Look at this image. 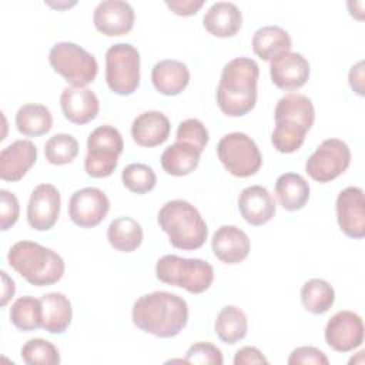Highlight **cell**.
Wrapping results in <instances>:
<instances>
[{
  "label": "cell",
  "instance_id": "cell-1",
  "mask_svg": "<svg viewBox=\"0 0 365 365\" xmlns=\"http://www.w3.org/2000/svg\"><path fill=\"white\" fill-rule=\"evenodd\" d=\"M131 317L138 329L158 338H173L188 322V305L177 294L154 291L134 302Z\"/></svg>",
  "mask_w": 365,
  "mask_h": 365
},
{
  "label": "cell",
  "instance_id": "cell-2",
  "mask_svg": "<svg viewBox=\"0 0 365 365\" xmlns=\"http://www.w3.org/2000/svg\"><path fill=\"white\" fill-rule=\"evenodd\" d=\"M259 67L250 57L230 60L221 73L217 87V104L228 117L248 114L257 103Z\"/></svg>",
  "mask_w": 365,
  "mask_h": 365
},
{
  "label": "cell",
  "instance_id": "cell-3",
  "mask_svg": "<svg viewBox=\"0 0 365 365\" xmlns=\"http://www.w3.org/2000/svg\"><path fill=\"white\" fill-rule=\"evenodd\" d=\"M160 228L168 235L173 247L184 251L204 245L208 228L200 211L185 200L167 201L158 211Z\"/></svg>",
  "mask_w": 365,
  "mask_h": 365
},
{
  "label": "cell",
  "instance_id": "cell-4",
  "mask_svg": "<svg viewBox=\"0 0 365 365\" xmlns=\"http://www.w3.org/2000/svg\"><path fill=\"white\" fill-rule=\"evenodd\" d=\"M9 265L29 284L46 287L64 275V261L53 250L33 241H19L9 250Z\"/></svg>",
  "mask_w": 365,
  "mask_h": 365
},
{
  "label": "cell",
  "instance_id": "cell-5",
  "mask_svg": "<svg viewBox=\"0 0 365 365\" xmlns=\"http://www.w3.org/2000/svg\"><path fill=\"white\" fill-rule=\"evenodd\" d=\"M157 278L168 285L180 287L191 294L207 291L214 281V268L200 258H182L167 254L157 261Z\"/></svg>",
  "mask_w": 365,
  "mask_h": 365
},
{
  "label": "cell",
  "instance_id": "cell-6",
  "mask_svg": "<svg viewBox=\"0 0 365 365\" xmlns=\"http://www.w3.org/2000/svg\"><path fill=\"white\" fill-rule=\"evenodd\" d=\"M124 150L121 133L113 125L94 128L87 138L84 170L93 178H104L114 173L118 157Z\"/></svg>",
  "mask_w": 365,
  "mask_h": 365
},
{
  "label": "cell",
  "instance_id": "cell-7",
  "mask_svg": "<svg viewBox=\"0 0 365 365\" xmlns=\"http://www.w3.org/2000/svg\"><path fill=\"white\" fill-rule=\"evenodd\" d=\"M48 61L53 70L73 87H86L98 73L96 57L71 41L54 44L48 53Z\"/></svg>",
  "mask_w": 365,
  "mask_h": 365
},
{
  "label": "cell",
  "instance_id": "cell-8",
  "mask_svg": "<svg viewBox=\"0 0 365 365\" xmlns=\"http://www.w3.org/2000/svg\"><path fill=\"white\" fill-rule=\"evenodd\" d=\"M106 81L120 96L133 94L140 86V53L128 43L113 44L106 53Z\"/></svg>",
  "mask_w": 365,
  "mask_h": 365
},
{
  "label": "cell",
  "instance_id": "cell-9",
  "mask_svg": "<svg viewBox=\"0 0 365 365\" xmlns=\"http://www.w3.org/2000/svg\"><path fill=\"white\" fill-rule=\"evenodd\" d=\"M217 154L225 170L240 178L257 174L262 164V155L255 141L240 131L225 134L217 144Z\"/></svg>",
  "mask_w": 365,
  "mask_h": 365
},
{
  "label": "cell",
  "instance_id": "cell-10",
  "mask_svg": "<svg viewBox=\"0 0 365 365\" xmlns=\"http://www.w3.org/2000/svg\"><path fill=\"white\" fill-rule=\"evenodd\" d=\"M351 164V150L339 138L324 140L305 163L307 174L318 182H329Z\"/></svg>",
  "mask_w": 365,
  "mask_h": 365
},
{
  "label": "cell",
  "instance_id": "cell-11",
  "mask_svg": "<svg viewBox=\"0 0 365 365\" xmlns=\"http://www.w3.org/2000/svg\"><path fill=\"white\" fill-rule=\"evenodd\" d=\"M110 210L108 197L96 187L77 190L68 202V215L80 228H93L98 225Z\"/></svg>",
  "mask_w": 365,
  "mask_h": 365
},
{
  "label": "cell",
  "instance_id": "cell-12",
  "mask_svg": "<svg viewBox=\"0 0 365 365\" xmlns=\"http://www.w3.org/2000/svg\"><path fill=\"white\" fill-rule=\"evenodd\" d=\"M325 342L336 352H349L364 342L362 318L352 311H338L325 327Z\"/></svg>",
  "mask_w": 365,
  "mask_h": 365
},
{
  "label": "cell",
  "instance_id": "cell-13",
  "mask_svg": "<svg viewBox=\"0 0 365 365\" xmlns=\"http://www.w3.org/2000/svg\"><path fill=\"white\" fill-rule=\"evenodd\" d=\"M336 220L341 231L354 240L365 237V198L359 187H346L336 197Z\"/></svg>",
  "mask_w": 365,
  "mask_h": 365
},
{
  "label": "cell",
  "instance_id": "cell-14",
  "mask_svg": "<svg viewBox=\"0 0 365 365\" xmlns=\"http://www.w3.org/2000/svg\"><path fill=\"white\" fill-rule=\"evenodd\" d=\"M61 198L58 190L53 184L37 185L30 195L27 204V221L37 231H48L54 227L60 215Z\"/></svg>",
  "mask_w": 365,
  "mask_h": 365
},
{
  "label": "cell",
  "instance_id": "cell-15",
  "mask_svg": "<svg viewBox=\"0 0 365 365\" xmlns=\"http://www.w3.org/2000/svg\"><path fill=\"white\" fill-rule=\"evenodd\" d=\"M134 19V9L130 3L123 0L100 1L93 14L94 27L108 37L123 36L131 31Z\"/></svg>",
  "mask_w": 365,
  "mask_h": 365
},
{
  "label": "cell",
  "instance_id": "cell-16",
  "mask_svg": "<svg viewBox=\"0 0 365 365\" xmlns=\"http://www.w3.org/2000/svg\"><path fill=\"white\" fill-rule=\"evenodd\" d=\"M269 74L278 88L297 90L309 78V63L299 53L285 51L269 61Z\"/></svg>",
  "mask_w": 365,
  "mask_h": 365
},
{
  "label": "cell",
  "instance_id": "cell-17",
  "mask_svg": "<svg viewBox=\"0 0 365 365\" xmlns=\"http://www.w3.org/2000/svg\"><path fill=\"white\" fill-rule=\"evenodd\" d=\"M274 118L275 124L301 128L308 133L315 120V108L311 98L291 91L278 100Z\"/></svg>",
  "mask_w": 365,
  "mask_h": 365
},
{
  "label": "cell",
  "instance_id": "cell-18",
  "mask_svg": "<svg viewBox=\"0 0 365 365\" xmlns=\"http://www.w3.org/2000/svg\"><path fill=\"white\" fill-rule=\"evenodd\" d=\"M60 106L64 117L80 125L94 120L100 111L98 97L87 87H66L60 96Z\"/></svg>",
  "mask_w": 365,
  "mask_h": 365
},
{
  "label": "cell",
  "instance_id": "cell-19",
  "mask_svg": "<svg viewBox=\"0 0 365 365\" xmlns=\"http://www.w3.org/2000/svg\"><path fill=\"white\" fill-rule=\"evenodd\" d=\"M211 248L214 255L224 264H240L250 254V238L248 235L235 225L220 227L212 238Z\"/></svg>",
  "mask_w": 365,
  "mask_h": 365
},
{
  "label": "cell",
  "instance_id": "cell-20",
  "mask_svg": "<svg viewBox=\"0 0 365 365\" xmlns=\"http://www.w3.org/2000/svg\"><path fill=\"white\" fill-rule=\"evenodd\" d=\"M37 148L30 140H16L0 153V178L19 181L34 165Z\"/></svg>",
  "mask_w": 365,
  "mask_h": 365
},
{
  "label": "cell",
  "instance_id": "cell-21",
  "mask_svg": "<svg viewBox=\"0 0 365 365\" xmlns=\"http://www.w3.org/2000/svg\"><path fill=\"white\" fill-rule=\"evenodd\" d=\"M241 217L251 225H262L275 215L277 205L272 194L262 185H250L238 197Z\"/></svg>",
  "mask_w": 365,
  "mask_h": 365
},
{
  "label": "cell",
  "instance_id": "cell-22",
  "mask_svg": "<svg viewBox=\"0 0 365 365\" xmlns=\"http://www.w3.org/2000/svg\"><path fill=\"white\" fill-rule=\"evenodd\" d=\"M171 131L170 120L161 111H144L131 124V137L141 147H157L167 141Z\"/></svg>",
  "mask_w": 365,
  "mask_h": 365
},
{
  "label": "cell",
  "instance_id": "cell-23",
  "mask_svg": "<svg viewBox=\"0 0 365 365\" xmlns=\"http://www.w3.org/2000/svg\"><path fill=\"white\" fill-rule=\"evenodd\" d=\"M151 81L163 96H177L190 83L188 67L178 60H161L151 70Z\"/></svg>",
  "mask_w": 365,
  "mask_h": 365
},
{
  "label": "cell",
  "instance_id": "cell-24",
  "mask_svg": "<svg viewBox=\"0 0 365 365\" xmlns=\"http://www.w3.org/2000/svg\"><path fill=\"white\" fill-rule=\"evenodd\" d=\"M202 24L215 37H232L242 26V14L234 3L217 1L205 11Z\"/></svg>",
  "mask_w": 365,
  "mask_h": 365
},
{
  "label": "cell",
  "instance_id": "cell-25",
  "mask_svg": "<svg viewBox=\"0 0 365 365\" xmlns=\"http://www.w3.org/2000/svg\"><path fill=\"white\" fill-rule=\"evenodd\" d=\"M43 329L50 334H63L73 318L70 299L61 292H48L41 298Z\"/></svg>",
  "mask_w": 365,
  "mask_h": 365
},
{
  "label": "cell",
  "instance_id": "cell-26",
  "mask_svg": "<svg viewBox=\"0 0 365 365\" xmlns=\"http://www.w3.org/2000/svg\"><path fill=\"white\" fill-rule=\"evenodd\" d=\"M275 194L284 210L298 211L309 200V184L297 173H284L275 181Z\"/></svg>",
  "mask_w": 365,
  "mask_h": 365
},
{
  "label": "cell",
  "instance_id": "cell-27",
  "mask_svg": "<svg viewBox=\"0 0 365 365\" xmlns=\"http://www.w3.org/2000/svg\"><path fill=\"white\" fill-rule=\"evenodd\" d=\"M292 41L289 34L279 26H264L254 33L252 50L265 61H271L281 53L291 51Z\"/></svg>",
  "mask_w": 365,
  "mask_h": 365
},
{
  "label": "cell",
  "instance_id": "cell-28",
  "mask_svg": "<svg viewBox=\"0 0 365 365\" xmlns=\"http://www.w3.org/2000/svg\"><path fill=\"white\" fill-rule=\"evenodd\" d=\"M200 155L201 153L192 145L175 141L163 151L161 167L170 175H188L198 167Z\"/></svg>",
  "mask_w": 365,
  "mask_h": 365
},
{
  "label": "cell",
  "instance_id": "cell-29",
  "mask_svg": "<svg viewBox=\"0 0 365 365\" xmlns=\"http://www.w3.org/2000/svg\"><path fill=\"white\" fill-rule=\"evenodd\" d=\"M16 127L23 135L40 137L51 130L53 115L46 106L29 103L17 110Z\"/></svg>",
  "mask_w": 365,
  "mask_h": 365
},
{
  "label": "cell",
  "instance_id": "cell-30",
  "mask_svg": "<svg viewBox=\"0 0 365 365\" xmlns=\"http://www.w3.org/2000/svg\"><path fill=\"white\" fill-rule=\"evenodd\" d=\"M110 245L120 252H133L143 242V228L131 217H118L113 220L107 230Z\"/></svg>",
  "mask_w": 365,
  "mask_h": 365
},
{
  "label": "cell",
  "instance_id": "cell-31",
  "mask_svg": "<svg viewBox=\"0 0 365 365\" xmlns=\"http://www.w3.org/2000/svg\"><path fill=\"white\" fill-rule=\"evenodd\" d=\"M214 331L224 344H237L247 335V315L238 307L227 305L218 312L214 324Z\"/></svg>",
  "mask_w": 365,
  "mask_h": 365
},
{
  "label": "cell",
  "instance_id": "cell-32",
  "mask_svg": "<svg viewBox=\"0 0 365 365\" xmlns=\"http://www.w3.org/2000/svg\"><path fill=\"white\" fill-rule=\"evenodd\" d=\"M335 301L332 285L322 278L308 279L301 288V302L304 308L315 315L325 314L331 309Z\"/></svg>",
  "mask_w": 365,
  "mask_h": 365
},
{
  "label": "cell",
  "instance_id": "cell-33",
  "mask_svg": "<svg viewBox=\"0 0 365 365\" xmlns=\"http://www.w3.org/2000/svg\"><path fill=\"white\" fill-rule=\"evenodd\" d=\"M10 321L20 331H34L43 328L41 301L26 295L17 298L10 308Z\"/></svg>",
  "mask_w": 365,
  "mask_h": 365
},
{
  "label": "cell",
  "instance_id": "cell-34",
  "mask_svg": "<svg viewBox=\"0 0 365 365\" xmlns=\"http://www.w3.org/2000/svg\"><path fill=\"white\" fill-rule=\"evenodd\" d=\"M78 154V143L70 134H54L44 144V157L53 165L70 164Z\"/></svg>",
  "mask_w": 365,
  "mask_h": 365
},
{
  "label": "cell",
  "instance_id": "cell-35",
  "mask_svg": "<svg viewBox=\"0 0 365 365\" xmlns=\"http://www.w3.org/2000/svg\"><path fill=\"white\" fill-rule=\"evenodd\" d=\"M23 362L27 365H57L60 354L54 344L43 338L29 339L20 351Z\"/></svg>",
  "mask_w": 365,
  "mask_h": 365
},
{
  "label": "cell",
  "instance_id": "cell-36",
  "mask_svg": "<svg viewBox=\"0 0 365 365\" xmlns=\"http://www.w3.org/2000/svg\"><path fill=\"white\" fill-rule=\"evenodd\" d=\"M121 180L124 187L135 194H147L154 190L157 184V177L153 168L141 163L128 164L121 173Z\"/></svg>",
  "mask_w": 365,
  "mask_h": 365
},
{
  "label": "cell",
  "instance_id": "cell-37",
  "mask_svg": "<svg viewBox=\"0 0 365 365\" xmlns=\"http://www.w3.org/2000/svg\"><path fill=\"white\" fill-rule=\"evenodd\" d=\"M175 138H177V141L190 144L194 148H197L200 153H202V150L208 144L210 135H208V130L202 121H200L197 118H187L180 123V125L177 128Z\"/></svg>",
  "mask_w": 365,
  "mask_h": 365
},
{
  "label": "cell",
  "instance_id": "cell-38",
  "mask_svg": "<svg viewBox=\"0 0 365 365\" xmlns=\"http://www.w3.org/2000/svg\"><path fill=\"white\" fill-rule=\"evenodd\" d=\"M187 364L198 365H222L224 358L221 349L211 342H195L185 354Z\"/></svg>",
  "mask_w": 365,
  "mask_h": 365
},
{
  "label": "cell",
  "instance_id": "cell-39",
  "mask_svg": "<svg viewBox=\"0 0 365 365\" xmlns=\"http://www.w3.org/2000/svg\"><path fill=\"white\" fill-rule=\"evenodd\" d=\"M0 230L7 231L19 220L20 204L17 197L7 190H0Z\"/></svg>",
  "mask_w": 365,
  "mask_h": 365
},
{
  "label": "cell",
  "instance_id": "cell-40",
  "mask_svg": "<svg viewBox=\"0 0 365 365\" xmlns=\"http://www.w3.org/2000/svg\"><path fill=\"white\" fill-rule=\"evenodd\" d=\"M289 365H299V364H314V365H328L329 361L327 355L314 346H298L295 348L289 358Z\"/></svg>",
  "mask_w": 365,
  "mask_h": 365
},
{
  "label": "cell",
  "instance_id": "cell-41",
  "mask_svg": "<svg viewBox=\"0 0 365 365\" xmlns=\"http://www.w3.org/2000/svg\"><path fill=\"white\" fill-rule=\"evenodd\" d=\"M165 6L177 16H194L202 6L204 0H167Z\"/></svg>",
  "mask_w": 365,
  "mask_h": 365
},
{
  "label": "cell",
  "instance_id": "cell-42",
  "mask_svg": "<svg viewBox=\"0 0 365 365\" xmlns=\"http://www.w3.org/2000/svg\"><path fill=\"white\" fill-rule=\"evenodd\" d=\"M250 364H268L262 352L255 346H242L235 352L234 365H250Z\"/></svg>",
  "mask_w": 365,
  "mask_h": 365
},
{
  "label": "cell",
  "instance_id": "cell-43",
  "mask_svg": "<svg viewBox=\"0 0 365 365\" xmlns=\"http://www.w3.org/2000/svg\"><path fill=\"white\" fill-rule=\"evenodd\" d=\"M348 80L354 93L362 97L364 96V61L362 60L351 67Z\"/></svg>",
  "mask_w": 365,
  "mask_h": 365
},
{
  "label": "cell",
  "instance_id": "cell-44",
  "mask_svg": "<svg viewBox=\"0 0 365 365\" xmlns=\"http://www.w3.org/2000/svg\"><path fill=\"white\" fill-rule=\"evenodd\" d=\"M1 279H3V289H1V305L4 307L10 298H13L14 292H16V287H14V281L7 275L6 271H1Z\"/></svg>",
  "mask_w": 365,
  "mask_h": 365
}]
</instances>
